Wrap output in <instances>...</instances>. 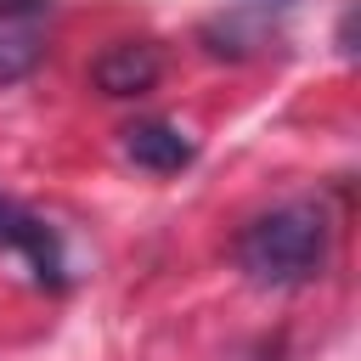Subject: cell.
I'll use <instances>...</instances> for the list:
<instances>
[{
  "mask_svg": "<svg viewBox=\"0 0 361 361\" xmlns=\"http://www.w3.org/2000/svg\"><path fill=\"white\" fill-rule=\"evenodd\" d=\"M0 248L28 254V265H34L39 282H62V248H56V231H51L45 220H34L28 209H17L11 197H0Z\"/></svg>",
  "mask_w": 361,
  "mask_h": 361,
  "instance_id": "4",
  "label": "cell"
},
{
  "mask_svg": "<svg viewBox=\"0 0 361 361\" xmlns=\"http://www.w3.org/2000/svg\"><path fill=\"white\" fill-rule=\"evenodd\" d=\"M327 243H333L327 209L310 203V197H299V203H276V209H265V214H254L243 226L237 265L259 288H293V282H305V276L322 271Z\"/></svg>",
  "mask_w": 361,
  "mask_h": 361,
  "instance_id": "1",
  "label": "cell"
},
{
  "mask_svg": "<svg viewBox=\"0 0 361 361\" xmlns=\"http://www.w3.org/2000/svg\"><path fill=\"white\" fill-rule=\"evenodd\" d=\"M34 6H45V0H0V17H28Z\"/></svg>",
  "mask_w": 361,
  "mask_h": 361,
  "instance_id": "6",
  "label": "cell"
},
{
  "mask_svg": "<svg viewBox=\"0 0 361 361\" xmlns=\"http://www.w3.org/2000/svg\"><path fill=\"white\" fill-rule=\"evenodd\" d=\"M124 158H130L135 169L175 175V169H186V164L197 158V141H192L180 124H169V118H135V124L124 130Z\"/></svg>",
  "mask_w": 361,
  "mask_h": 361,
  "instance_id": "3",
  "label": "cell"
},
{
  "mask_svg": "<svg viewBox=\"0 0 361 361\" xmlns=\"http://www.w3.org/2000/svg\"><path fill=\"white\" fill-rule=\"evenodd\" d=\"M90 79H96V90L102 96H147L158 79H164V51L152 45V39H118V45H107L102 56H96V68H90Z\"/></svg>",
  "mask_w": 361,
  "mask_h": 361,
  "instance_id": "2",
  "label": "cell"
},
{
  "mask_svg": "<svg viewBox=\"0 0 361 361\" xmlns=\"http://www.w3.org/2000/svg\"><path fill=\"white\" fill-rule=\"evenodd\" d=\"M39 56H45L39 28H34V23H11V17H0V90L17 85V79H28V73L39 68Z\"/></svg>",
  "mask_w": 361,
  "mask_h": 361,
  "instance_id": "5",
  "label": "cell"
}]
</instances>
